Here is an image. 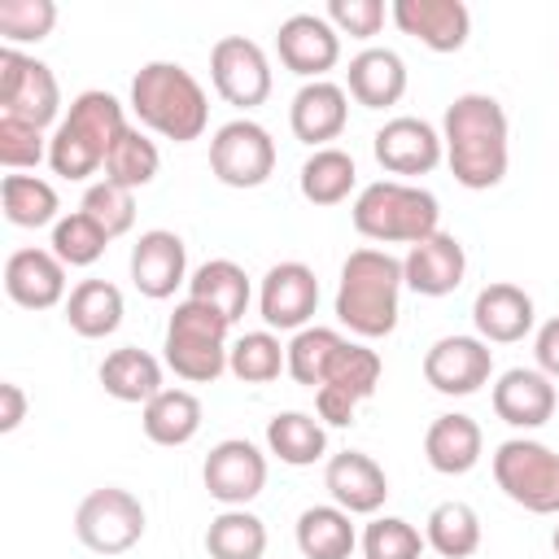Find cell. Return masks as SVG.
<instances>
[{
    "instance_id": "obj_28",
    "label": "cell",
    "mask_w": 559,
    "mask_h": 559,
    "mask_svg": "<svg viewBox=\"0 0 559 559\" xmlns=\"http://www.w3.org/2000/svg\"><path fill=\"white\" fill-rule=\"evenodd\" d=\"M100 384L114 402H153L166 389L162 384V362L148 349H135V345H122V349L105 354Z\"/></svg>"
},
{
    "instance_id": "obj_33",
    "label": "cell",
    "mask_w": 559,
    "mask_h": 559,
    "mask_svg": "<svg viewBox=\"0 0 559 559\" xmlns=\"http://www.w3.org/2000/svg\"><path fill=\"white\" fill-rule=\"evenodd\" d=\"M358 183V166L345 148L328 144V148H314L306 162H301V175H297V188L310 205H341Z\"/></svg>"
},
{
    "instance_id": "obj_19",
    "label": "cell",
    "mask_w": 559,
    "mask_h": 559,
    "mask_svg": "<svg viewBox=\"0 0 559 559\" xmlns=\"http://www.w3.org/2000/svg\"><path fill=\"white\" fill-rule=\"evenodd\" d=\"M188 280V249L175 231L153 227L140 231V240L131 245V284L148 297V301H166L175 297V288Z\"/></svg>"
},
{
    "instance_id": "obj_39",
    "label": "cell",
    "mask_w": 559,
    "mask_h": 559,
    "mask_svg": "<svg viewBox=\"0 0 559 559\" xmlns=\"http://www.w3.org/2000/svg\"><path fill=\"white\" fill-rule=\"evenodd\" d=\"M157 166H162L157 144H153L140 127H127V131L118 135V144L109 148V157H105V175H100V179H109V183L135 192V188H144V183L157 179Z\"/></svg>"
},
{
    "instance_id": "obj_41",
    "label": "cell",
    "mask_w": 559,
    "mask_h": 559,
    "mask_svg": "<svg viewBox=\"0 0 559 559\" xmlns=\"http://www.w3.org/2000/svg\"><path fill=\"white\" fill-rule=\"evenodd\" d=\"M345 345V336L336 328H301L293 341H288V376L306 389H319L332 354Z\"/></svg>"
},
{
    "instance_id": "obj_21",
    "label": "cell",
    "mask_w": 559,
    "mask_h": 559,
    "mask_svg": "<svg viewBox=\"0 0 559 559\" xmlns=\"http://www.w3.org/2000/svg\"><path fill=\"white\" fill-rule=\"evenodd\" d=\"M489 402H493V415L502 424H511V428H542L555 415V406H559V389L537 367H511V371L498 376Z\"/></svg>"
},
{
    "instance_id": "obj_23",
    "label": "cell",
    "mask_w": 559,
    "mask_h": 559,
    "mask_svg": "<svg viewBox=\"0 0 559 559\" xmlns=\"http://www.w3.org/2000/svg\"><path fill=\"white\" fill-rule=\"evenodd\" d=\"M349 122V92L332 79H314L301 83L293 105H288V127L301 144L310 148H328V140H336Z\"/></svg>"
},
{
    "instance_id": "obj_27",
    "label": "cell",
    "mask_w": 559,
    "mask_h": 559,
    "mask_svg": "<svg viewBox=\"0 0 559 559\" xmlns=\"http://www.w3.org/2000/svg\"><path fill=\"white\" fill-rule=\"evenodd\" d=\"M345 92L362 109H389L406 96V61L393 48H362L358 57H349Z\"/></svg>"
},
{
    "instance_id": "obj_3",
    "label": "cell",
    "mask_w": 559,
    "mask_h": 559,
    "mask_svg": "<svg viewBox=\"0 0 559 559\" xmlns=\"http://www.w3.org/2000/svg\"><path fill=\"white\" fill-rule=\"evenodd\" d=\"M122 131H127V114H122V100L114 92H100V87L79 92L70 100V114L57 122V131L48 140L52 175L79 183V179L105 170V157Z\"/></svg>"
},
{
    "instance_id": "obj_10",
    "label": "cell",
    "mask_w": 559,
    "mask_h": 559,
    "mask_svg": "<svg viewBox=\"0 0 559 559\" xmlns=\"http://www.w3.org/2000/svg\"><path fill=\"white\" fill-rule=\"evenodd\" d=\"M61 114L57 74L17 48H0V118H17L31 127H48Z\"/></svg>"
},
{
    "instance_id": "obj_45",
    "label": "cell",
    "mask_w": 559,
    "mask_h": 559,
    "mask_svg": "<svg viewBox=\"0 0 559 559\" xmlns=\"http://www.w3.org/2000/svg\"><path fill=\"white\" fill-rule=\"evenodd\" d=\"M44 157H48V140L39 127L17 122V118H0V166L26 170V166H39Z\"/></svg>"
},
{
    "instance_id": "obj_31",
    "label": "cell",
    "mask_w": 559,
    "mask_h": 559,
    "mask_svg": "<svg viewBox=\"0 0 559 559\" xmlns=\"http://www.w3.org/2000/svg\"><path fill=\"white\" fill-rule=\"evenodd\" d=\"M140 424L153 445H188L201 432V402L188 389H162L153 402H144Z\"/></svg>"
},
{
    "instance_id": "obj_26",
    "label": "cell",
    "mask_w": 559,
    "mask_h": 559,
    "mask_svg": "<svg viewBox=\"0 0 559 559\" xmlns=\"http://www.w3.org/2000/svg\"><path fill=\"white\" fill-rule=\"evenodd\" d=\"M480 454H485V432H480V424L472 415H459V411L437 415L428 424V432H424V459L441 476L472 472L480 463Z\"/></svg>"
},
{
    "instance_id": "obj_17",
    "label": "cell",
    "mask_w": 559,
    "mask_h": 559,
    "mask_svg": "<svg viewBox=\"0 0 559 559\" xmlns=\"http://www.w3.org/2000/svg\"><path fill=\"white\" fill-rule=\"evenodd\" d=\"M319 306V280L306 262H275L258 288V314L266 328L301 332Z\"/></svg>"
},
{
    "instance_id": "obj_24",
    "label": "cell",
    "mask_w": 559,
    "mask_h": 559,
    "mask_svg": "<svg viewBox=\"0 0 559 559\" xmlns=\"http://www.w3.org/2000/svg\"><path fill=\"white\" fill-rule=\"evenodd\" d=\"M402 275H406V288L419 297H450L467 275V253H463L459 236L437 231L406 249Z\"/></svg>"
},
{
    "instance_id": "obj_1",
    "label": "cell",
    "mask_w": 559,
    "mask_h": 559,
    "mask_svg": "<svg viewBox=\"0 0 559 559\" xmlns=\"http://www.w3.org/2000/svg\"><path fill=\"white\" fill-rule=\"evenodd\" d=\"M511 127H507V109L485 96V92H463L445 105L441 118V144H445V162L450 175L472 188H498L507 179V162H511Z\"/></svg>"
},
{
    "instance_id": "obj_47",
    "label": "cell",
    "mask_w": 559,
    "mask_h": 559,
    "mask_svg": "<svg viewBox=\"0 0 559 559\" xmlns=\"http://www.w3.org/2000/svg\"><path fill=\"white\" fill-rule=\"evenodd\" d=\"M533 358H537V371H546L550 380H559V314L537 328V336H533Z\"/></svg>"
},
{
    "instance_id": "obj_34",
    "label": "cell",
    "mask_w": 559,
    "mask_h": 559,
    "mask_svg": "<svg viewBox=\"0 0 559 559\" xmlns=\"http://www.w3.org/2000/svg\"><path fill=\"white\" fill-rule=\"evenodd\" d=\"M358 546V533L349 524V511L332 507H306L297 515V550L306 559H349Z\"/></svg>"
},
{
    "instance_id": "obj_6",
    "label": "cell",
    "mask_w": 559,
    "mask_h": 559,
    "mask_svg": "<svg viewBox=\"0 0 559 559\" xmlns=\"http://www.w3.org/2000/svg\"><path fill=\"white\" fill-rule=\"evenodd\" d=\"M227 319L192 297H183L166 323V367L188 384H214L227 371Z\"/></svg>"
},
{
    "instance_id": "obj_20",
    "label": "cell",
    "mask_w": 559,
    "mask_h": 559,
    "mask_svg": "<svg viewBox=\"0 0 559 559\" xmlns=\"http://www.w3.org/2000/svg\"><path fill=\"white\" fill-rule=\"evenodd\" d=\"M472 323H476V336L485 345H515L533 332L537 323V310H533V297L520 288V284H507V280H493L476 293L472 301Z\"/></svg>"
},
{
    "instance_id": "obj_49",
    "label": "cell",
    "mask_w": 559,
    "mask_h": 559,
    "mask_svg": "<svg viewBox=\"0 0 559 559\" xmlns=\"http://www.w3.org/2000/svg\"><path fill=\"white\" fill-rule=\"evenodd\" d=\"M550 546H555V555H559V524H555V533H550Z\"/></svg>"
},
{
    "instance_id": "obj_12",
    "label": "cell",
    "mask_w": 559,
    "mask_h": 559,
    "mask_svg": "<svg viewBox=\"0 0 559 559\" xmlns=\"http://www.w3.org/2000/svg\"><path fill=\"white\" fill-rule=\"evenodd\" d=\"M210 79L214 92L236 109H258L271 96V61L245 35H223L210 48Z\"/></svg>"
},
{
    "instance_id": "obj_35",
    "label": "cell",
    "mask_w": 559,
    "mask_h": 559,
    "mask_svg": "<svg viewBox=\"0 0 559 559\" xmlns=\"http://www.w3.org/2000/svg\"><path fill=\"white\" fill-rule=\"evenodd\" d=\"M424 542L441 559H472L480 550V515L459 498L437 502L424 520Z\"/></svg>"
},
{
    "instance_id": "obj_37",
    "label": "cell",
    "mask_w": 559,
    "mask_h": 559,
    "mask_svg": "<svg viewBox=\"0 0 559 559\" xmlns=\"http://www.w3.org/2000/svg\"><path fill=\"white\" fill-rule=\"evenodd\" d=\"M0 205L13 227H48L57 223V188L39 175H4L0 179Z\"/></svg>"
},
{
    "instance_id": "obj_46",
    "label": "cell",
    "mask_w": 559,
    "mask_h": 559,
    "mask_svg": "<svg viewBox=\"0 0 559 559\" xmlns=\"http://www.w3.org/2000/svg\"><path fill=\"white\" fill-rule=\"evenodd\" d=\"M323 17L336 26V35L349 39H371L384 26V4L380 0H328Z\"/></svg>"
},
{
    "instance_id": "obj_32",
    "label": "cell",
    "mask_w": 559,
    "mask_h": 559,
    "mask_svg": "<svg viewBox=\"0 0 559 559\" xmlns=\"http://www.w3.org/2000/svg\"><path fill=\"white\" fill-rule=\"evenodd\" d=\"M266 450L288 467H310L328 454V432L306 411H280L266 419Z\"/></svg>"
},
{
    "instance_id": "obj_40",
    "label": "cell",
    "mask_w": 559,
    "mask_h": 559,
    "mask_svg": "<svg viewBox=\"0 0 559 559\" xmlns=\"http://www.w3.org/2000/svg\"><path fill=\"white\" fill-rule=\"evenodd\" d=\"M105 245H109L105 227H100L92 214H83V210L61 214V218L52 223V253H57L66 266H92V262L105 253Z\"/></svg>"
},
{
    "instance_id": "obj_14",
    "label": "cell",
    "mask_w": 559,
    "mask_h": 559,
    "mask_svg": "<svg viewBox=\"0 0 559 559\" xmlns=\"http://www.w3.org/2000/svg\"><path fill=\"white\" fill-rule=\"evenodd\" d=\"M493 376V349L480 336H441L424 354V380L445 397H467Z\"/></svg>"
},
{
    "instance_id": "obj_13",
    "label": "cell",
    "mask_w": 559,
    "mask_h": 559,
    "mask_svg": "<svg viewBox=\"0 0 559 559\" xmlns=\"http://www.w3.org/2000/svg\"><path fill=\"white\" fill-rule=\"evenodd\" d=\"M201 480H205V493L223 507H245L262 493L266 485V454L245 441V437H227L218 441L210 454H205V467H201Z\"/></svg>"
},
{
    "instance_id": "obj_25",
    "label": "cell",
    "mask_w": 559,
    "mask_h": 559,
    "mask_svg": "<svg viewBox=\"0 0 559 559\" xmlns=\"http://www.w3.org/2000/svg\"><path fill=\"white\" fill-rule=\"evenodd\" d=\"M4 293L22 310H52L66 301V262L52 249H13L4 262Z\"/></svg>"
},
{
    "instance_id": "obj_15",
    "label": "cell",
    "mask_w": 559,
    "mask_h": 559,
    "mask_svg": "<svg viewBox=\"0 0 559 559\" xmlns=\"http://www.w3.org/2000/svg\"><path fill=\"white\" fill-rule=\"evenodd\" d=\"M275 52H280L284 70L314 83L341 61V35L323 13H293L275 31Z\"/></svg>"
},
{
    "instance_id": "obj_8",
    "label": "cell",
    "mask_w": 559,
    "mask_h": 559,
    "mask_svg": "<svg viewBox=\"0 0 559 559\" xmlns=\"http://www.w3.org/2000/svg\"><path fill=\"white\" fill-rule=\"evenodd\" d=\"M74 537L96 555H122L144 537V502L131 489L100 485L79 502Z\"/></svg>"
},
{
    "instance_id": "obj_4",
    "label": "cell",
    "mask_w": 559,
    "mask_h": 559,
    "mask_svg": "<svg viewBox=\"0 0 559 559\" xmlns=\"http://www.w3.org/2000/svg\"><path fill=\"white\" fill-rule=\"evenodd\" d=\"M131 109H135L140 127H148V131H157L175 144H192L210 127L205 87L179 61L140 66V74L131 79Z\"/></svg>"
},
{
    "instance_id": "obj_30",
    "label": "cell",
    "mask_w": 559,
    "mask_h": 559,
    "mask_svg": "<svg viewBox=\"0 0 559 559\" xmlns=\"http://www.w3.org/2000/svg\"><path fill=\"white\" fill-rule=\"evenodd\" d=\"M66 323L87 336V341H100L109 332H118L122 323V293L118 284L109 280H79L66 297Z\"/></svg>"
},
{
    "instance_id": "obj_29",
    "label": "cell",
    "mask_w": 559,
    "mask_h": 559,
    "mask_svg": "<svg viewBox=\"0 0 559 559\" xmlns=\"http://www.w3.org/2000/svg\"><path fill=\"white\" fill-rule=\"evenodd\" d=\"M188 297L210 306V310H218L227 323H236L245 314V306H249V275L231 258H210V262H201L192 271Z\"/></svg>"
},
{
    "instance_id": "obj_5",
    "label": "cell",
    "mask_w": 559,
    "mask_h": 559,
    "mask_svg": "<svg viewBox=\"0 0 559 559\" xmlns=\"http://www.w3.org/2000/svg\"><path fill=\"white\" fill-rule=\"evenodd\" d=\"M358 236L376 245H419L441 231V205L428 188L406 179H376L354 197L349 210Z\"/></svg>"
},
{
    "instance_id": "obj_38",
    "label": "cell",
    "mask_w": 559,
    "mask_h": 559,
    "mask_svg": "<svg viewBox=\"0 0 559 559\" xmlns=\"http://www.w3.org/2000/svg\"><path fill=\"white\" fill-rule=\"evenodd\" d=\"M227 371L240 384H271L280 371H288V345H280V336L271 328L262 332H245L231 349H227Z\"/></svg>"
},
{
    "instance_id": "obj_44",
    "label": "cell",
    "mask_w": 559,
    "mask_h": 559,
    "mask_svg": "<svg viewBox=\"0 0 559 559\" xmlns=\"http://www.w3.org/2000/svg\"><path fill=\"white\" fill-rule=\"evenodd\" d=\"M83 214H92L105 236H127L135 227V192L131 188H118L109 179H96L87 192H83Z\"/></svg>"
},
{
    "instance_id": "obj_2",
    "label": "cell",
    "mask_w": 559,
    "mask_h": 559,
    "mask_svg": "<svg viewBox=\"0 0 559 559\" xmlns=\"http://www.w3.org/2000/svg\"><path fill=\"white\" fill-rule=\"evenodd\" d=\"M402 262L389 249H354L341 262V284H336V319L362 336L380 341L397 328V297H402Z\"/></svg>"
},
{
    "instance_id": "obj_18",
    "label": "cell",
    "mask_w": 559,
    "mask_h": 559,
    "mask_svg": "<svg viewBox=\"0 0 559 559\" xmlns=\"http://www.w3.org/2000/svg\"><path fill=\"white\" fill-rule=\"evenodd\" d=\"M389 17L402 35L419 39L432 52H459L472 35V13L463 0H393Z\"/></svg>"
},
{
    "instance_id": "obj_36",
    "label": "cell",
    "mask_w": 559,
    "mask_h": 559,
    "mask_svg": "<svg viewBox=\"0 0 559 559\" xmlns=\"http://www.w3.org/2000/svg\"><path fill=\"white\" fill-rule=\"evenodd\" d=\"M205 550H210V559H262L266 555V524L245 507H227L210 520Z\"/></svg>"
},
{
    "instance_id": "obj_48",
    "label": "cell",
    "mask_w": 559,
    "mask_h": 559,
    "mask_svg": "<svg viewBox=\"0 0 559 559\" xmlns=\"http://www.w3.org/2000/svg\"><path fill=\"white\" fill-rule=\"evenodd\" d=\"M22 419H26V393H22V384L4 380L0 384V432H13Z\"/></svg>"
},
{
    "instance_id": "obj_42",
    "label": "cell",
    "mask_w": 559,
    "mask_h": 559,
    "mask_svg": "<svg viewBox=\"0 0 559 559\" xmlns=\"http://www.w3.org/2000/svg\"><path fill=\"white\" fill-rule=\"evenodd\" d=\"M57 26V4L52 0H0V35L4 48L17 44H39Z\"/></svg>"
},
{
    "instance_id": "obj_16",
    "label": "cell",
    "mask_w": 559,
    "mask_h": 559,
    "mask_svg": "<svg viewBox=\"0 0 559 559\" xmlns=\"http://www.w3.org/2000/svg\"><path fill=\"white\" fill-rule=\"evenodd\" d=\"M371 153L389 175H428L441 166L445 144L432 122H424L415 114H397L371 135Z\"/></svg>"
},
{
    "instance_id": "obj_22",
    "label": "cell",
    "mask_w": 559,
    "mask_h": 559,
    "mask_svg": "<svg viewBox=\"0 0 559 559\" xmlns=\"http://www.w3.org/2000/svg\"><path fill=\"white\" fill-rule=\"evenodd\" d=\"M323 485H328L332 502H336L341 511H349V515H376V511L384 507V498H389V476H384V467H380L371 454H362V450H341V454H332L328 467H323Z\"/></svg>"
},
{
    "instance_id": "obj_9",
    "label": "cell",
    "mask_w": 559,
    "mask_h": 559,
    "mask_svg": "<svg viewBox=\"0 0 559 559\" xmlns=\"http://www.w3.org/2000/svg\"><path fill=\"white\" fill-rule=\"evenodd\" d=\"M380 371H384V367H380V354H376V349H367V345H358V341H345V345L332 354V362H328V371H323V380H319V389H314V411H319V419L332 424V428L354 424V411H358V402H367V397L376 393Z\"/></svg>"
},
{
    "instance_id": "obj_7",
    "label": "cell",
    "mask_w": 559,
    "mask_h": 559,
    "mask_svg": "<svg viewBox=\"0 0 559 559\" xmlns=\"http://www.w3.org/2000/svg\"><path fill=\"white\" fill-rule=\"evenodd\" d=\"M493 480L515 507L559 515V450L533 437H511L493 450Z\"/></svg>"
},
{
    "instance_id": "obj_43",
    "label": "cell",
    "mask_w": 559,
    "mask_h": 559,
    "mask_svg": "<svg viewBox=\"0 0 559 559\" xmlns=\"http://www.w3.org/2000/svg\"><path fill=\"white\" fill-rule=\"evenodd\" d=\"M424 546H428L424 533L402 515H376L362 528V555L367 559H419Z\"/></svg>"
},
{
    "instance_id": "obj_11",
    "label": "cell",
    "mask_w": 559,
    "mask_h": 559,
    "mask_svg": "<svg viewBox=\"0 0 559 559\" xmlns=\"http://www.w3.org/2000/svg\"><path fill=\"white\" fill-rule=\"evenodd\" d=\"M210 170L227 188H262L275 175V140L253 118H231L210 140Z\"/></svg>"
}]
</instances>
